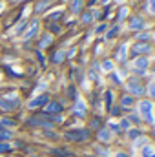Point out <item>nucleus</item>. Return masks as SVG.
Instances as JSON below:
<instances>
[{"label": "nucleus", "instance_id": "473e14b6", "mask_svg": "<svg viewBox=\"0 0 155 157\" xmlns=\"http://www.w3.org/2000/svg\"><path fill=\"white\" fill-rule=\"evenodd\" d=\"M148 11L155 15V0H148Z\"/></svg>", "mask_w": 155, "mask_h": 157}, {"label": "nucleus", "instance_id": "f704fd0d", "mask_svg": "<svg viewBox=\"0 0 155 157\" xmlns=\"http://www.w3.org/2000/svg\"><path fill=\"white\" fill-rule=\"evenodd\" d=\"M148 93H150V97H152V99H155V82H153V84H150Z\"/></svg>", "mask_w": 155, "mask_h": 157}, {"label": "nucleus", "instance_id": "c85d7f7f", "mask_svg": "<svg viewBox=\"0 0 155 157\" xmlns=\"http://www.w3.org/2000/svg\"><path fill=\"white\" fill-rule=\"evenodd\" d=\"M104 99H106V106L110 108V106H112V101H113V95H112V91H106Z\"/></svg>", "mask_w": 155, "mask_h": 157}, {"label": "nucleus", "instance_id": "f03ea898", "mask_svg": "<svg viewBox=\"0 0 155 157\" xmlns=\"http://www.w3.org/2000/svg\"><path fill=\"white\" fill-rule=\"evenodd\" d=\"M152 51V46L148 42H135L131 46V51H130V57L135 59V57H146L148 53Z\"/></svg>", "mask_w": 155, "mask_h": 157}, {"label": "nucleus", "instance_id": "aec40b11", "mask_svg": "<svg viewBox=\"0 0 155 157\" xmlns=\"http://www.w3.org/2000/svg\"><path fill=\"white\" fill-rule=\"evenodd\" d=\"M64 57H66V53H64V51H57V53H55V57H53V62H57V64H59V62H62V60H64Z\"/></svg>", "mask_w": 155, "mask_h": 157}, {"label": "nucleus", "instance_id": "7ed1b4c3", "mask_svg": "<svg viewBox=\"0 0 155 157\" xmlns=\"http://www.w3.org/2000/svg\"><path fill=\"white\" fill-rule=\"evenodd\" d=\"M66 139L73 141V143L86 141V139H89V130H70V132H66Z\"/></svg>", "mask_w": 155, "mask_h": 157}, {"label": "nucleus", "instance_id": "c9c22d12", "mask_svg": "<svg viewBox=\"0 0 155 157\" xmlns=\"http://www.w3.org/2000/svg\"><path fill=\"white\" fill-rule=\"evenodd\" d=\"M95 31H97V33H102V31H106V24H100V26H99Z\"/></svg>", "mask_w": 155, "mask_h": 157}, {"label": "nucleus", "instance_id": "cd10ccee", "mask_svg": "<svg viewBox=\"0 0 155 157\" xmlns=\"http://www.w3.org/2000/svg\"><path fill=\"white\" fill-rule=\"evenodd\" d=\"M137 42H148V40H150V33H139V35H137Z\"/></svg>", "mask_w": 155, "mask_h": 157}, {"label": "nucleus", "instance_id": "2f4dec72", "mask_svg": "<svg viewBox=\"0 0 155 157\" xmlns=\"http://www.w3.org/2000/svg\"><path fill=\"white\" fill-rule=\"evenodd\" d=\"M9 150H11V146L7 143H0V154H7Z\"/></svg>", "mask_w": 155, "mask_h": 157}, {"label": "nucleus", "instance_id": "5701e85b", "mask_svg": "<svg viewBox=\"0 0 155 157\" xmlns=\"http://www.w3.org/2000/svg\"><path fill=\"white\" fill-rule=\"evenodd\" d=\"M126 17H128V7H126V6H122V7H120V11H119V20H124Z\"/></svg>", "mask_w": 155, "mask_h": 157}, {"label": "nucleus", "instance_id": "a211bd4d", "mask_svg": "<svg viewBox=\"0 0 155 157\" xmlns=\"http://www.w3.org/2000/svg\"><path fill=\"white\" fill-rule=\"evenodd\" d=\"M80 9H82V0H73L71 2V11L73 13H80Z\"/></svg>", "mask_w": 155, "mask_h": 157}, {"label": "nucleus", "instance_id": "1a4fd4ad", "mask_svg": "<svg viewBox=\"0 0 155 157\" xmlns=\"http://www.w3.org/2000/svg\"><path fill=\"white\" fill-rule=\"evenodd\" d=\"M73 113H75L77 117H84V115H86V104H84L82 99H78L77 102H75V106H73Z\"/></svg>", "mask_w": 155, "mask_h": 157}, {"label": "nucleus", "instance_id": "ea45409f", "mask_svg": "<svg viewBox=\"0 0 155 157\" xmlns=\"http://www.w3.org/2000/svg\"><path fill=\"white\" fill-rule=\"evenodd\" d=\"M115 157H130V155H128V154H126V152H119V154H117Z\"/></svg>", "mask_w": 155, "mask_h": 157}, {"label": "nucleus", "instance_id": "9d476101", "mask_svg": "<svg viewBox=\"0 0 155 157\" xmlns=\"http://www.w3.org/2000/svg\"><path fill=\"white\" fill-rule=\"evenodd\" d=\"M62 112V104H59V102H47L46 104V113L47 115H51V113H60Z\"/></svg>", "mask_w": 155, "mask_h": 157}, {"label": "nucleus", "instance_id": "7c9ffc66", "mask_svg": "<svg viewBox=\"0 0 155 157\" xmlns=\"http://www.w3.org/2000/svg\"><path fill=\"white\" fill-rule=\"evenodd\" d=\"M46 7H47V0H42V2H39V4H37V13L44 11Z\"/></svg>", "mask_w": 155, "mask_h": 157}, {"label": "nucleus", "instance_id": "58836bf2", "mask_svg": "<svg viewBox=\"0 0 155 157\" xmlns=\"http://www.w3.org/2000/svg\"><path fill=\"white\" fill-rule=\"evenodd\" d=\"M24 28H26V22H22V24L17 28V33H22V31H24Z\"/></svg>", "mask_w": 155, "mask_h": 157}, {"label": "nucleus", "instance_id": "c756f323", "mask_svg": "<svg viewBox=\"0 0 155 157\" xmlns=\"http://www.w3.org/2000/svg\"><path fill=\"white\" fill-rule=\"evenodd\" d=\"M119 126H120V130H126V132H128V130H130V121H128V119H122Z\"/></svg>", "mask_w": 155, "mask_h": 157}, {"label": "nucleus", "instance_id": "423d86ee", "mask_svg": "<svg viewBox=\"0 0 155 157\" xmlns=\"http://www.w3.org/2000/svg\"><path fill=\"white\" fill-rule=\"evenodd\" d=\"M128 91H130V95L131 97H141V95H144V86L142 84H139L137 80H130L128 82Z\"/></svg>", "mask_w": 155, "mask_h": 157}, {"label": "nucleus", "instance_id": "bb28decb", "mask_svg": "<svg viewBox=\"0 0 155 157\" xmlns=\"http://www.w3.org/2000/svg\"><path fill=\"white\" fill-rule=\"evenodd\" d=\"M0 124H2V126H7V128H13V126H15V121H11V119H2Z\"/></svg>", "mask_w": 155, "mask_h": 157}, {"label": "nucleus", "instance_id": "393cba45", "mask_svg": "<svg viewBox=\"0 0 155 157\" xmlns=\"http://www.w3.org/2000/svg\"><path fill=\"white\" fill-rule=\"evenodd\" d=\"M117 33H119V26H113V28H112V29L108 31V35H106V39H113V37H115Z\"/></svg>", "mask_w": 155, "mask_h": 157}, {"label": "nucleus", "instance_id": "4be33fe9", "mask_svg": "<svg viewBox=\"0 0 155 157\" xmlns=\"http://www.w3.org/2000/svg\"><path fill=\"white\" fill-rule=\"evenodd\" d=\"M108 130H110L112 133H120V126H119V124H115V122H110Z\"/></svg>", "mask_w": 155, "mask_h": 157}, {"label": "nucleus", "instance_id": "b1692460", "mask_svg": "<svg viewBox=\"0 0 155 157\" xmlns=\"http://www.w3.org/2000/svg\"><path fill=\"white\" fill-rule=\"evenodd\" d=\"M102 70H104V71H112V70H113V62H112V60H104V62H102Z\"/></svg>", "mask_w": 155, "mask_h": 157}, {"label": "nucleus", "instance_id": "a878e982", "mask_svg": "<svg viewBox=\"0 0 155 157\" xmlns=\"http://www.w3.org/2000/svg\"><path fill=\"white\" fill-rule=\"evenodd\" d=\"M91 20H93V15H91V13H89V11H88V13H84V15H82V22H84V24H89V22H91Z\"/></svg>", "mask_w": 155, "mask_h": 157}, {"label": "nucleus", "instance_id": "0eeeda50", "mask_svg": "<svg viewBox=\"0 0 155 157\" xmlns=\"http://www.w3.org/2000/svg\"><path fill=\"white\" fill-rule=\"evenodd\" d=\"M47 101H49V99H47V95L44 93V95H39V97H35V99H33V101H31L28 106H29L31 110H35V108H40V106H46V104H47Z\"/></svg>", "mask_w": 155, "mask_h": 157}, {"label": "nucleus", "instance_id": "6ab92c4d", "mask_svg": "<svg viewBox=\"0 0 155 157\" xmlns=\"http://www.w3.org/2000/svg\"><path fill=\"white\" fill-rule=\"evenodd\" d=\"M146 141H148V139H146L144 135H141V137H137V139L133 141V146H135V148H142V144H144Z\"/></svg>", "mask_w": 155, "mask_h": 157}, {"label": "nucleus", "instance_id": "a19ab883", "mask_svg": "<svg viewBox=\"0 0 155 157\" xmlns=\"http://www.w3.org/2000/svg\"><path fill=\"white\" fill-rule=\"evenodd\" d=\"M49 28H51V29H53L55 33H57V31H60V28H59V26H55V24H53V26H49Z\"/></svg>", "mask_w": 155, "mask_h": 157}, {"label": "nucleus", "instance_id": "ddd939ff", "mask_svg": "<svg viewBox=\"0 0 155 157\" xmlns=\"http://www.w3.org/2000/svg\"><path fill=\"white\" fill-rule=\"evenodd\" d=\"M133 102H135V99L131 95H122V99H120V106L126 108V110H130L133 106Z\"/></svg>", "mask_w": 155, "mask_h": 157}, {"label": "nucleus", "instance_id": "f257e3e1", "mask_svg": "<svg viewBox=\"0 0 155 157\" xmlns=\"http://www.w3.org/2000/svg\"><path fill=\"white\" fill-rule=\"evenodd\" d=\"M139 115L142 117V121H146L148 124H153L155 122V113H153V104L150 101H141L139 102Z\"/></svg>", "mask_w": 155, "mask_h": 157}, {"label": "nucleus", "instance_id": "72a5a7b5", "mask_svg": "<svg viewBox=\"0 0 155 157\" xmlns=\"http://www.w3.org/2000/svg\"><path fill=\"white\" fill-rule=\"evenodd\" d=\"M60 17H62V11H55V13L49 15V20H57V18H60Z\"/></svg>", "mask_w": 155, "mask_h": 157}, {"label": "nucleus", "instance_id": "f8f14e48", "mask_svg": "<svg viewBox=\"0 0 155 157\" xmlns=\"http://www.w3.org/2000/svg\"><path fill=\"white\" fill-rule=\"evenodd\" d=\"M37 31H39V20H33V22H31V26L28 28V31L24 33V39L29 40L33 35H35V33H37Z\"/></svg>", "mask_w": 155, "mask_h": 157}, {"label": "nucleus", "instance_id": "dca6fc26", "mask_svg": "<svg viewBox=\"0 0 155 157\" xmlns=\"http://www.w3.org/2000/svg\"><path fill=\"white\" fill-rule=\"evenodd\" d=\"M141 135H142V133H141V130H137V128H130V130H128V137L133 139V141H135L137 137H141Z\"/></svg>", "mask_w": 155, "mask_h": 157}, {"label": "nucleus", "instance_id": "412c9836", "mask_svg": "<svg viewBox=\"0 0 155 157\" xmlns=\"http://www.w3.org/2000/svg\"><path fill=\"white\" fill-rule=\"evenodd\" d=\"M49 42H51V35H44L39 46H40V48H46V46H49Z\"/></svg>", "mask_w": 155, "mask_h": 157}, {"label": "nucleus", "instance_id": "e433bc0d", "mask_svg": "<svg viewBox=\"0 0 155 157\" xmlns=\"http://www.w3.org/2000/svg\"><path fill=\"white\" fill-rule=\"evenodd\" d=\"M119 113H120V108H119V106H117V108H113V110H112V115H113V117H117Z\"/></svg>", "mask_w": 155, "mask_h": 157}, {"label": "nucleus", "instance_id": "9b49d317", "mask_svg": "<svg viewBox=\"0 0 155 157\" xmlns=\"http://www.w3.org/2000/svg\"><path fill=\"white\" fill-rule=\"evenodd\" d=\"M97 139L102 141V143H110V141H112V132H110L108 128H100L99 133H97Z\"/></svg>", "mask_w": 155, "mask_h": 157}, {"label": "nucleus", "instance_id": "6e6552de", "mask_svg": "<svg viewBox=\"0 0 155 157\" xmlns=\"http://www.w3.org/2000/svg\"><path fill=\"white\" fill-rule=\"evenodd\" d=\"M144 28V20L141 17H131L130 18V29L131 31H141Z\"/></svg>", "mask_w": 155, "mask_h": 157}, {"label": "nucleus", "instance_id": "4468645a", "mask_svg": "<svg viewBox=\"0 0 155 157\" xmlns=\"http://www.w3.org/2000/svg\"><path fill=\"white\" fill-rule=\"evenodd\" d=\"M11 137H13V133H11V132H7L6 128H0V143H7Z\"/></svg>", "mask_w": 155, "mask_h": 157}, {"label": "nucleus", "instance_id": "2eb2a0df", "mask_svg": "<svg viewBox=\"0 0 155 157\" xmlns=\"http://www.w3.org/2000/svg\"><path fill=\"white\" fill-rule=\"evenodd\" d=\"M126 49H128V48H126V44H122V46L119 48V51H117V59H119L120 62H124V60H126Z\"/></svg>", "mask_w": 155, "mask_h": 157}, {"label": "nucleus", "instance_id": "39448f33", "mask_svg": "<svg viewBox=\"0 0 155 157\" xmlns=\"http://www.w3.org/2000/svg\"><path fill=\"white\" fill-rule=\"evenodd\" d=\"M17 106H18V97H15V95H11L7 99H0V110H4V112H11Z\"/></svg>", "mask_w": 155, "mask_h": 157}, {"label": "nucleus", "instance_id": "20e7f679", "mask_svg": "<svg viewBox=\"0 0 155 157\" xmlns=\"http://www.w3.org/2000/svg\"><path fill=\"white\" fill-rule=\"evenodd\" d=\"M131 66H133V70H135L139 75H142V73H146V70H148V66H150V60H148L146 57H135Z\"/></svg>", "mask_w": 155, "mask_h": 157}, {"label": "nucleus", "instance_id": "f3484780", "mask_svg": "<svg viewBox=\"0 0 155 157\" xmlns=\"http://www.w3.org/2000/svg\"><path fill=\"white\" fill-rule=\"evenodd\" d=\"M142 157H155L153 146H144V148H142Z\"/></svg>", "mask_w": 155, "mask_h": 157}, {"label": "nucleus", "instance_id": "37998d69", "mask_svg": "<svg viewBox=\"0 0 155 157\" xmlns=\"http://www.w3.org/2000/svg\"><path fill=\"white\" fill-rule=\"evenodd\" d=\"M153 110H155V108H153Z\"/></svg>", "mask_w": 155, "mask_h": 157}, {"label": "nucleus", "instance_id": "4c0bfd02", "mask_svg": "<svg viewBox=\"0 0 155 157\" xmlns=\"http://www.w3.org/2000/svg\"><path fill=\"white\" fill-rule=\"evenodd\" d=\"M128 121H133L135 124H139V119H137V115H133V113H131V115L128 117Z\"/></svg>", "mask_w": 155, "mask_h": 157}, {"label": "nucleus", "instance_id": "79ce46f5", "mask_svg": "<svg viewBox=\"0 0 155 157\" xmlns=\"http://www.w3.org/2000/svg\"><path fill=\"white\" fill-rule=\"evenodd\" d=\"M153 40H155V31H153Z\"/></svg>", "mask_w": 155, "mask_h": 157}]
</instances>
